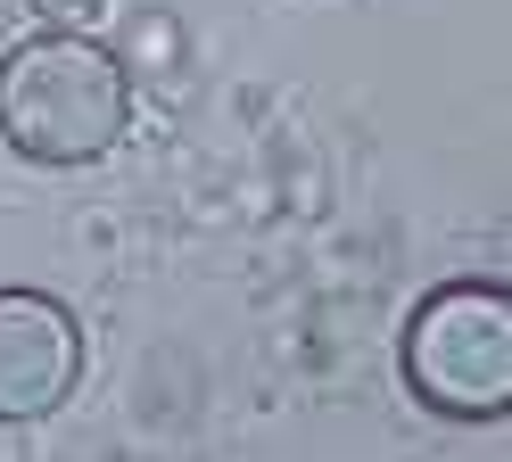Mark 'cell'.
<instances>
[{"label": "cell", "instance_id": "3957f363", "mask_svg": "<svg viewBox=\"0 0 512 462\" xmlns=\"http://www.w3.org/2000/svg\"><path fill=\"white\" fill-rule=\"evenodd\" d=\"M83 380V322L42 289H0V421H42Z\"/></svg>", "mask_w": 512, "mask_h": 462}, {"label": "cell", "instance_id": "7a4b0ae2", "mask_svg": "<svg viewBox=\"0 0 512 462\" xmlns=\"http://www.w3.org/2000/svg\"><path fill=\"white\" fill-rule=\"evenodd\" d=\"M397 372L413 388V405L438 421H504L512 413V289L438 281L405 314Z\"/></svg>", "mask_w": 512, "mask_h": 462}, {"label": "cell", "instance_id": "6da1fadb", "mask_svg": "<svg viewBox=\"0 0 512 462\" xmlns=\"http://www.w3.org/2000/svg\"><path fill=\"white\" fill-rule=\"evenodd\" d=\"M133 132V75L75 25H50L0 58V141L34 165H100Z\"/></svg>", "mask_w": 512, "mask_h": 462}, {"label": "cell", "instance_id": "277c9868", "mask_svg": "<svg viewBox=\"0 0 512 462\" xmlns=\"http://www.w3.org/2000/svg\"><path fill=\"white\" fill-rule=\"evenodd\" d=\"M34 9H42L50 25H83V17H100V0H34Z\"/></svg>", "mask_w": 512, "mask_h": 462}]
</instances>
